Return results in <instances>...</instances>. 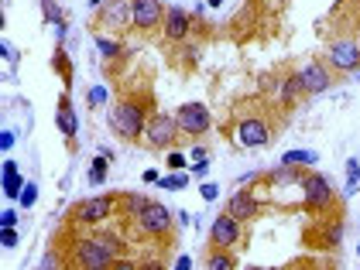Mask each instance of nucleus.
Here are the masks:
<instances>
[{
    "label": "nucleus",
    "instance_id": "obj_24",
    "mask_svg": "<svg viewBox=\"0 0 360 270\" xmlns=\"http://www.w3.org/2000/svg\"><path fill=\"white\" fill-rule=\"evenodd\" d=\"M31 202H34V185H28V189H25V205H31Z\"/></svg>",
    "mask_w": 360,
    "mask_h": 270
},
{
    "label": "nucleus",
    "instance_id": "obj_12",
    "mask_svg": "<svg viewBox=\"0 0 360 270\" xmlns=\"http://www.w3.org/2000/svg\"><path fill=\"white\" fill-rule=\"evenodd\" d=\"M299 76V86H302L305 96H316V93H323L326 86H330V72H326V62H309L305 69L295 72Z\"/></svg>",
    "mask_w": 360,
    "mask_h": 270
},
{
    "label": "nucleus",
    "instance_id": "obj_4",
    "mask_svg": "<svg viewBox=\"0 0 360 270\" xmlns=\"http://www.w3.org/2000/svg\"><path fill=\"white\" fill-rule=\"evenodd\" d=\"M179 120L175 116H168V113H155L151 120H148V127H144V137H148V147H155V151H165L172 147L175 140H179Z\"/></svg>",
    "mask_w": 360,
    "mask_h": 270
},
{
    "label": "nucleus",
    "instance_id": "obj_10",
    "mask_svg": "<svg viewBox=\"0 0 360 270\" xmlns=\"http://www.w3.org/2000/svg\"><path fill=\"white\" fill-rule=\"evenodd\" d=\"M237 240H240V219H233L226 212V216L213 222V229H210V246L213 250H230Z\"/></svg>",
    "mask_w": 360,
    "mask_h": 270
},
{
    "label": "nucleus",
    "instance_id": "obj_2",
    "mask_svg": "<svg viewBox=\"0 0 360 270\" xmlns=\"http://www.w3.org/2000/svg\"><path fill=\"white\" fill-rule=\"evenodd\" d=\"M148 107L141 103V100H120L117 107H113L110 113V127L117 137H124V140H138L141 134H144V127H148Z\"/></svg>",
    "mask_w": 360,
    "mask_h": 270
},
{
    "label": "nucleus",
    "instance_id": "obj_11",
    "mask_svg": "<svg viewBox=\"0 0 360 270\" xmlns=\"http://www.w3.org/2000/svg\"><path fill=\"white\" fill-rule=\"evenodd\" d=\"M131 14H134V27L141 31L165 25V7L158 0H131Z\"/></svg>",
    "mask_w": 360,
    "mask_h": 270
},
{
    "label": "nucleus",
    "instance_id": "obj_25",
    "mask_svg": "<svg viewBox=\"0 0 360 270\" xmlns=\"http://www.w3.org/2000/svg\"><path fill=\"white\" fill-rule=\"evenodd\" d=\"M202 198H217V185H206V189H202Z\"/></svg>",
    "mask_w": 360,
    "mask_h": 270
},
{
    "label": "nucleus",
    "instance_id": "obj_19",
    "mask_svg": "<svg viewBox=\"0 0 360 270\" xmlns=\"http://www.w3.org/2000/svg\"><path fill=\"white\" fill-rule=\"evenodd\" d=\"M96 48L107 55V58H117L120 55V41H110V38H103V34H96Z\"/></svg>",
    "mask_w": 360,
    "mask_h": 270
},
{
    "label": "nucleus",
    "instance_id": "obj_26",
    "mask_svg": "<svg viewBox=\"0 0 360 270\" xmlns=\"http://www.w3.org/2000/svg\"><path fill=\"white\" fill-rule=\"evenodd\" d=\"M210 4H213V7H217V4H223V0H210Z\"/></svg>",
    "mask_w": 360,
    "mask_h": 270
},
{
    "label": "nucleus",
    "instance_id": "obj_21",
    "mask_svg": "<svg viewBox=\"0 0 360 270\" xmlns=\"http://www.w3.org/2000/svg\"><path fill=\"white\" fill-rule=\"evenodd\" d=\"M103 178H107V158H96V161H93V171H89V182L100 185Z\"/></svg>",
    "mask_w": 360,
    "mask_h": 270
},
{
    "label": "nucleus",
    "instance_id": "obj_13",
    "mask_svg": "<svg viewBox=\"0 0 360 270\" xmlns=\"http://www.w3.org/2000/svg\"><path fill=\"white\" fill-rule=\"evenodd\" d=\"M237 140H240L244 147H264V144L271 140V130H268V123H264L261 116H248V120H240V127H237Z\"/></svg>",
    "mask_w": 360,
    "mask_h": 270
},
{
    "label": "nucleus",
    "instance_id": "obj_14",
    "mask_svg": "<svg viewBox=\"0 0 360 270\" xmlns=\"http://www.w3.org/2000/svg\"><path fill=\"white\" fill-rule=\"evenodd\" d=\"M233 219H240V222H250V219L257 216V198H254V191L250 189H240L233 191V198H230V209H226Z\"/></svg>",
    "mask_w": 360,
    "mask_h": 270
},
{
    "label": "nucleus",
    "instance_id": "obj_1",
    "mask_svg": "<svg viewBox=\"0 0 360 270\" xmlns=\"http://www.w3.org/2000/svg\"><path fill=\"white\" fill-rule=\"evenodd\" d=\"M120 240L113 233H100V236H83L79 243L72 246V267H89V270H103L113 267L120 257Z\"/></svg>",
    "mask_w": 360,
    "mask_h": 270
},
{
    "label": "nucleus",
    "instance_id": "obj_18",
    "mask_svg": "<svg viewBox=\"0 0 360 270\" xmlns=\"http://www.w3.org/2000/svg\"><path fill=\"white\" fill-rule=\"evenodd\" d=\"M316 161V154H309V151H288L281 164H292V168H299V164H312Z\"/></svg>",
    "mask_w": 360,
    "mask_h": 270
},
{
    "label": "nucleus",
    "instance_id": "obj_5",
    "mask_svg": "<svg viewBox=\"0 0 360 270\" xmlns=\"http://www.w3.org/2000/svg\"><path fill=\"white\" fill-rule=\"evenodd\" d=\"M134 222H138L141 233H148V236H168V229H172V212H168L162 202H148L138 216H134Z\"/></svg>",
    "mask_w": 360,
    "mask_h": 270
},
{
    "label": "nucleus",
    "instance_id": "obj_8",
    "mask_svg": "<svg viewBox=\"0 0 360 270\" xmlns=\"http://www.w3.org/2000/svg\"><path fill=\"white\" fill-rule=\"evenodd\" d=\"M302 198H305V209H326V205H333L330 182H326L319 171L302 175Z\"/></svg>",
    "mask_w": 360,
    "mask_h": 270
},
{
    "label": "nucleus",
    "instance_id": "obj_17",
    "mask_svg": "<svg viewBox=\"0 0 360 270\" xmlns=\"http://www.w3.org/2000/svg\"><path fill=\"white\" fill-rule=\"evenodd\" d=\"M206 267L210 270H230V267H237V260H233L230 253H223V250H213V253L206 257Z\"/></svg>",
    "mask_w": 360,
    "mask_h": 270
},
{
    "label": "nucleus",
    "instance_id": "obj_16",
    "mask_svg": "<svg viewBox=\"0 0 360 270\" xmlns=\"http://www.w3.org/2000/svg\"><path fill=\"white\" fill-rule=\"evenodd\" d=\"M56 123L62 127V134H65V140H69V147H76V109H72V103H69V96L58 100Z\"/></svg>",
    "mask_w": 360,
    "mask_h": 270
},
{
    "label": "nucleus",
    "instance_id": "obj_3",
    "mask_svg": "<svg viewBox=\"0 0 360 270\" xmlns=\"http://www.w3.org/2000/svg\"><path fill=\"white\" fill-rule=\"evenodd\" d=\"M113 209H117V198H110V195L86 198V202H79V205H72L69 222H72V226H100L103 219H110Z\"/></svg>",
    "mask_w": 360,
    "mask_h": 270
},
{
    "label": "nucleus",
    "instance_id": "obj_20",
    "mask_svg": "<svg viewBox=\"0 0 360 270\" xmlns=\"http://www.w3.org/2000/svg\"><path fill=\"white\" fill-rule=\"evenodd\" d=\"M144 205H148V198H141V195H127V198H124V209H127V216L131 219L138 216Z\"/></svg>",
    "mask_w": 360,
    "mask_h": 270
},
{
    "label": "nucleus",
    "instance_id": "obj_23",
    "mask_svg": "<svg viewBox=\"0 0 360 270\" xmlns=\"http://www.w3.org/2000/svg\"><path fill=\"white\" fill-rule=\"evenodd\" d=\"M14 240H18V236H14V233H11V226H7V233H4V246H14Z\"/></svg>",
    "mask_w": 360,
    "mask_h": 270
},
{
    "label": "nucleus",
    "instance_id": "obj_6",
    "mask_svg": "<svg viewBox=\"0 0 360 270\" xmlns=\"http://www.w3.org/2000/svg\"><path fill=\"white\" fill-rule=\"evenodd\" d=\"M326 65H330L333 72H354V69H360V45L354 38L333 41L330 52H326Z\"/></svg>",
    "mask_w": 360,
    "mask_h": 270
},
{
    "label": "nucleus",
    "instance_id": "obj_9",
    "mask_svg": "<svg viewBox=\"0 0 360 270\" xmlns=\"http://www.w3.org/2000/svg\"><path fill=\"white\" fill-rule=\"evenodd\" d=\"M96 27H117V31H124V27L134 25V14H131V0H107L100 11H96Z\"/></svg>",
    "mask_w": 360,
    "mask_h": 270
},
{
    "label": "nucleus",
    "instance_id": "obj_22",
    "mask_svg": "<svg viewBox=\"0 0 360 270\" xmlns=\"http://www.w3.org/2000/svg\"><path fill=\"white\" fill-rule=\"evenodd\" d=\"M162 185H172V189H182V185H186V178H182V175H175V178H165V182H162Z\"/></svg>",
    "mask_w": 360,
    "mask_h": 270
},
{
    "label": "nucleus",
    "instance_id": "obj_15",
    "mask_svg": "<svg viewBox=\"0 0 360 270\" xmlns=\"http://www.w3.org/2000/svg\"><path fill=\"white\" fill-rule=\"evenodd\" d=\"M189 27H193V21H189V14H186L182 7L165 11V38L168 41H182V38L189 34Z\"/></svg>",
    "mask_w": 360,
    "mask_h": 270
},
{
    "label": "nucleus",
    "instance_id": "obj_7",
    "mask_svg": "<svg viewBox=\"0 0 360 270\" xmlns=\"http://www.w3.org/2000/svg\"><path fill=\"white\" fill-rule=\"evenodd\" d=\"M175 120H179V130L186 137H199L210 130V123H213V116H210V109L202 107V103H186V107L175 113Z\"/></svg>",
    "mask_w": 360,
    "mask_h": 270
}]
</instances>
